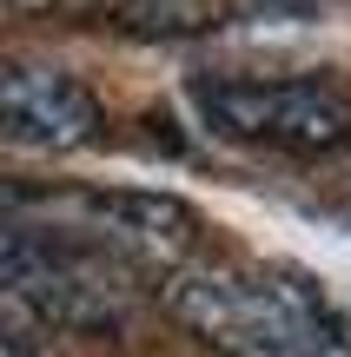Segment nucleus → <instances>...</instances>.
<instances>
[{"instance_id":"7ed1b4c3","label":"nucleus","mask_w":351,"mask_h":357,"mask_svg":"<svg viewBox=\"0 0 351 357\" xmlns=\"http://www.w3.org/2000/svg\"><path fill=\"white\" fill-rule=\"evenodd\" d=\"M100 126H106V113L80 73H66L53 60L0 53V146L7 153L60 159V153L93 146Z\"/></svg>"},{"instance_id":"39448f33","label":"nucleus","mask_w":351,"mask_h":357,"mask_svg":"<svg viewBox=\"0 0 351 357\" xmlns=\"http://www.w3.org/2000/svg\"><path fill=\"white\" fill-rule=\"evenodd\" d=\"M0 7H13V13H87V20H113L126 0H0Z\"/></svg>"},{"instance_id":"20e7f679","label":"nucleus","mask_w":351,"mask_h":357,"mask_svg":"<svg viewBox=\"0 0 351 357\" xmlns=\"http://www.w3.org/2000/svg\"><path fill=\"white\" fill-rule=\"evenodd\" d=\"M318 0H126L106 26L133 40H206L232 26H278V20H312Z\"/></svg>"},{"instance_id":"f03ea898","label":"nucleus","mask_w":351,"mask_h":357,"mask_svg":"<svg viewBox=\"0 0 351 357\" xmlns=\"http://www.w3.org/2000/svg\"><path fill=\"white\" fill-rule=\"evenodd\" d=\"M193 113L212 139L272 159H331L351 146V93H338L331 79L212 73L193 79Z\"/></svg>"},{"instance_id":"f257e3e1","label":"nucleus","mask_w":351,"mask_h":357,"mask_svg":"<svg viewBox=\"0 0 351 357\" xmlns=\"http://www.w3.org/2000/svg\"><path fill=\"white\" fill-rule=\"evenodd\" d=\"M153 291L219 357H351V311L299 265L193 252Z\"/></svg>"}]
</instances>
